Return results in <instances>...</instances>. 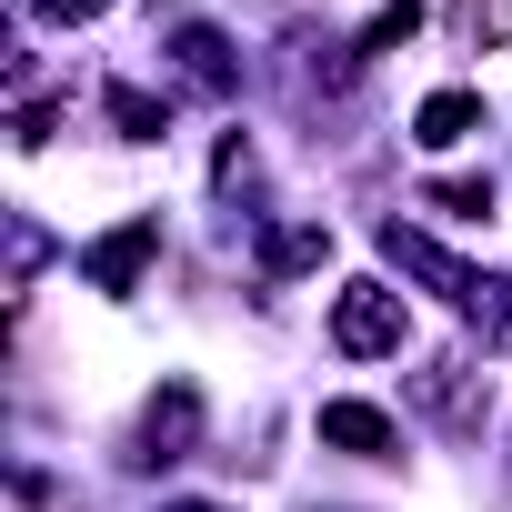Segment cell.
<instances>
[{
  "label": "cell",
  "mask_w": 512,
  "mask_h": 512,
  "mask_svg": "<svg viewBox=\"0 0 512 512\" xmlns=\"http://www.w3.org/2000/svg\"><path fill=\"white\" fill-rule=\"evenodd\" d=\"M462 322L482 332V352H502V362H512V282H502V272H472V292H462Z\"/></svg>",
  "instance_id": "ba28073f"
},
{
  "label": "cell",
  "mask_w": 512,
  "mask_h": 512,
  "mask_svg": "<svg viewBox=\"0 0 512 512\" xmlns=\"http://www.w3.org/2000/svg\"><path fill=\"white\" fill-rule=\"evenodd\" d=\"M101 111H111L131 141H161V131H171V101H151V91H131V81H111V91H101Z\"/></svg>",
  "instance_id": "8fae6325"
},
{
  "label": "cell",
  "mask_w": 512,
  "mask_h": 512,
  "mask_svg": "<svg viewBox=\"0 0 512 512\" xmlns=\"http://www.w3.org/2000/svg\"><path fill=\"white\" fill-rule=\"evenodd\" d=\"M432 201H442V211H472V221H482V211H492V181H432Z\"/></svg>",
  "instance_id": "4fadbf2b"
},
{
  "label": "cell",
  "mask_w": 512,
  "mask_h": 512,
  "mask_svg": "<svg viewBox=\"0 0 512 512\" xmlns=\"http://www.w3.org/2000/svg\"><path fill=\"white\" fill-rule=\"evenodd\" d=\"M422 31V0H382V11L362 21V41H352V61H382V51H402Z\"/></svg>",
  "instance_id": "30bf717a"
},
{
  "label": "cell",
  "mask_w": 512,
  "mask_h": 512,
  "mask_svg": "<svg viewBox=\"0 0 512 512\" xmlns=\"http://www.w3.org/2000/svg\"><path fill=\"white\" fill-rule=\"evenodd\" d=\"M251 171H262V161H251V141L231 131V141H221V161H211V181H221V191H251Z\"/></svg>",
  "instance_id": "7c38bea8"
},
{
  "label": "cell",
  "mask_w": 512,
  "mask_h": 512,
  "mask_svg": "<svg viewBox=\"0 0 512 512\" xmlns=\"http://www.w3.org/2000/svg\"><path fill=\"white\" fill-rule=\"evenodd\" d=\"M111 0H31V21H61V31H81V21H101Z\"/></svg>",
  "instance_id": "5bb4252c"
},
{
  "label": "cell",
  "mask_w": 512,
  "mask_h": 512,
  "mask_svg": "<svg viewBox=\"0 0 512 512\" xmlns=\"http://www.w3.org/2000/svg\"><path fill=\"white\" fill-rule=\"evenodd\" d=\"M322 442H332V452H362V462H382L402 432H392V412H372V402H322Z\"/></svg>",
  "instance_id": "5b68a950"
},
{
  "label": "cell",
  "mask_w": 512,
  "mask_h": 512,
  "mask_svg": "<svg viewBox=\"0 0 512 512\" xmlns=\"http://www.w3.org/2000/svg\"><path fill=\"white\" fill-rule=\"evenodd\" d=\"M322 262H332V231H322V221H282V231H262V272H272V282L322 272Z\"/></svg>",
  "instance_id": "8992f818"
},
{
  "label": "cell",
  "mask_w": 512,
  "mask_h": 512,
  "mask_svg": "<svg viewBox=\"0 0 512 512\" xmlns=\"http://www.w3.org/2000/svg\"><path fill=\"white\" fill-rule=\"evenodd\" d=\"M171 71H181L191 91H211V101H231V91H241V51H231L211 21H181V31H171Z\"/></svg>",
  "instance_id": "7a4b0ae2"
},
{
  "label": "cell",
  "mask_w": 512,
  "mask_h": 512,
  "mask_svg": "<svg viewBox=\"0 0 512 512\" xmlns=\"http://www.w3.org/2000/svg\"><path fill=\"white\" fill-rule=\"evenodd\" d=\"M191 442H201V392L161 382L151 412H141V462H191Z\"/></svg>",
  "instance_id": "3957f363"
},
{
  "label": "cell",
  "mask_w": 512,
  "mask_h": 512,
  "mask_svg": "<svg viewBox=\"0 0 512 512\" xmlns=\"http://www.w3.org/2000/svg\"><path fill=\"white\" fill-rule=\"evenodd\" d=\"M402 332H412V312H402V292H392V282H342V302H332V342H342L352 362L402 352Z\"/></svg>",
  "instance_id": "6da1fadb"
},
{
  "label": "cell",
  "mask_w": 512,
  "mask_h": 512,
  "mask_svg": "<svg viewBox=\"0 0 512 512\" xmlns=\"http://www.w3.org/2000/svg\"><path fill=\"white\" fill-rule=\"evenodd\" d=\"M151 251H161V221L141 211V221H121L111 241H91V251H81V272H91L101 292H131V282L151 272Z\"/></svg>",
  "instance_id": "277c9868"
},
{
  "label": "cell",
  "mask_w": 512,
  "mask_h": 512,
  "mask_svg": "<svg viewBox=\"0 0 512 512\" xmlns=\"http://www.w3.org/2000/svg\"><path fill=\"white\" fill-rule=\"evenodd\" d=\"M171 512H221V502H171Z\"/></svg>",
  "instance_id": "9a60e30c"
},
{
  "label": "cell",
  "mask_w": 512,
  "mask_h": 512,
  "mask_svg": "<svg viewBox=\"0 0 512 512\" xmlns=\"http://www.w3.org/2000/svg\"><path fill=\"white\" fill-rule=\"evenodd\" d=\"M462 51H512V0H442Z\"/></svg>",
  "instance_id": "9c48e42d"
},
{
  "label": "cell",
  "mask_w": 512,
  "mask_h": 512,
  "mask_svg": "<svg viewBox=\"0 0 512 512\" xmlns=\"http://www.w3.org/2000/svg\"><path fill=\"white\" fill-rule=\"evenodd\" d=\"M472 131H482V101H472V91H432V101L412 111V141H422V151H452V141H472Z\"/></svg>",
  "instance_id": "52a82bcc"
}]
</instances>
